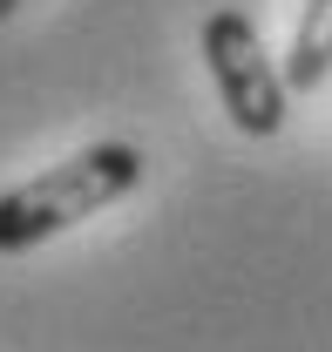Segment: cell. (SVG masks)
<instances>
[{"label":"cell","instance_id":"3957f363","mask_svg":"<svg viewBox=\"0 0 332 352\" xmlns=\"http://www.w3.org/2000/svg\"><path fill=\"white\" fill-rule=\"evenodd\" d=\"M326 75H332V0H305L298 34H291V54H285V88L312 95Z\"/></svg>","mask_w":332,"mask_h":352},{"label":"cell","instance_id":"7a4b0ae2","mask_svg":"<svg viewBox=\"0 0 332 352\" xmlns=\"http://www.w3.org/2000/svg\"><path fill=\"white\" fill-rule=\"evenodd\" d=\"M204 61H210V82H217L224 116L245 135H278L285 129V95L291 88H285V68H271L251 14H238V7H217L210 14L204 21Z\"/></svg>","mask_w":332,"mask_h":352},{"label":"cell","instance_id":"6da1fadb","mask_svg":"<svg viewBox=\"0 0 332 352\" xmlns=\"http://www.w3.org/2000/svg\"><path fill=\"white\" fill-rule=\"evenodd\" d=\"M136 183H143V149H129V142H88L68 163L0 190V251H28L41 237L75 230L82 217H95L116 197H129Z\"/></svg>","mask_w":332,"mask_h":352},{"label":"cell","instance_id":"277c9868","mask_svg":"<svg viewBox=\"0 0 332 352\" xmlns=\"http://www.w3.org/2000/svg\"><path fill=\"white\" fill-rule=\"evenodd\" d=\"M14 7H21V0H0V21H7V14H14Z\"/></svg>","mask_w":332,"mask_h":352}]
</instances>
